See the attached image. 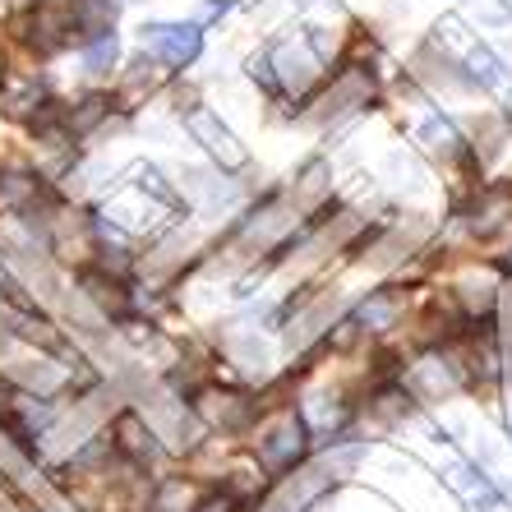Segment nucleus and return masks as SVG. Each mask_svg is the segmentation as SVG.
Here are the masks:
<instances>
[{"label": "nucleus", "mask_w": 512, "mask_h": 512, "mask_svg": "<svg viewBox=\"0 0 512 512\" xmlns=\"http://www.w3.org/2000/svg\"><path fill=\"white\" fill-rule=\"evenodd\" d=\"M305 453V420L291 411V416L273 420V425L263 429L259 439V457L263 466H273V471H286V466H296V457Z\"/></svg>", "instance_id": "nucleus-3"}, {"label": "nucleus", "mask_w": 512, "mask_h": 512, "mask_svg": "<svg viewBox=\"0 0 512 512\" xmlns=\"http://www.w3.org/2000/svg\"><path fill=\"white\" fill-rule=\"evenodd\" d=\"M231 10V0H208V5H203V10H199V19H203V24H208V19H222V14H227Z\"/></svg>", "instance_id": "nucleus-18"}, {"label": "nucleus", "mask_w": 512, "mask_h": 512, "mask_svg": "<svg viewBox=\"0 0 512 512\" xmlns=\"http://www.w3.org/2000/svg\"><path fill=\"white\" fill-rule=\"evenodd\" d=\"M448 485H453L457 494H462L466 508H471V512H494V508L503 503V494L494 489V480L480 476L476 466H466V462H457L453 471H448Z\"/></svg>", "instance_id": "nucleus-8"}, {"label": "nucleus", "mask_w": 512, "mask_h": 512, "mask_svg": "<svg viewBox=\"0 0 512 512\" xmlns=\"http://www.w3.org/2000/svg\"><path fill=\"white\" fill-rule=\"evenodd\" d=\"M416 383H420V393L425 397H448L457 388V370L448 365V360H420L416 365Z\"/></svg>", "instance_id": "nucleus-12"}, {"label": "nucleus", "mask_w": 512, "mask_h": 512, "mask_svg": "<svg viewBox=\"0 0 512 512\" xmlns=\"http://www.w3.org/2000/svg\"><path fill=\"white\" fill-rule=\"evenodd\" d=\"M194 411L217 429H245L254 420V402L245 393H231V388H203L194 397Z\"/></svg>", "instance_id": "nucleus-4"}, {"label": "nucleus", "mask_w": 512, "mask_h": 512, "mask_svg": "<svg viewBox=\"0 0 512 512\" xmlns=\"http://www.w3.org/2000/svg\"><path fill=\"white\" fill-rule=\"evenodd\" d=\"M148 512H194V485H185L180 476L162 480L148 499Z\"/></svg>", "instance_id": "nucleus-14"}, {"label": "nucleus", "mask_w": 512, "mask_h": 512, "mask_svg": "<svg viewBox=\"0 0 512 512\" xmlns=\"http://www.w3.org/2000/svg\"><path fill=\"white\" fill-rule=\"evenodd\" d=\"M28 471H33V466H28V448L14 439L10 425L0 420V476L14 480V485H24V480H33Z\"/></svg>", "instance_id": "nucleus-11"}, {"label": "nucleus", "mask_w": 512, "mask_h": 512, "mask_svg": "<svg viewBox=\"0 0 512 512\" xmlns=\"http://www.w3.org/2000/svg\"><path fill=\"white\" fill-rule=\"evenodd\" d=\"M194 512H236V499L231 494H213V499L194 503Z\"/></svg>", "instance_id": "nucleus-17"}, {"label": "nucleus", "mask_w": 512, "mask_h": 512, "mask_svg": "<svg viewBox=\"0 0 512 512\" xmlns=\"http://www.w3.org/2000/svg\"><path fill=\"white\" fill-rule=\"evenodd\" d=\"M42 97H47V84L37 79V74H24V70H10L5 79H0V111L14 120L33 116L37 107H42Z\"/></svg>", "instance_id": "nucleus-6"}, {"label": "nucleus", "mask_w": 512, "mask_h": 512, "mask_svg": "<svg viewBox=\"0 0 512 512\" xmlns=\"http://www.w3.org/2000/svg\"><path fill=\"white\" fill-rule=\"evenodd\" d=\"M185 130L194 134V143H203V153L213 157L217 167H227V171H240L245 162H250V153H245V143L236 139V134L222 125V120L213 116L208 107H194L185 111Z\"/></svg>", "instance_id": "nucleus-1"}, {"label": "nucleus", "mask_w": 512, "mask_h": 512, "mask_svg": "<svg viewBox=\"0 0 512 512\" xmlns=\"http://www.w3.org/2000/svg\"><path fill=\"white\" fill-rule=\"evenodd\" d=\"M84 296L93 300L102 314H125V305H130V300H125V286L111 282V277H102V273L84 277Z\"/></svg>", "instance_id": "nucleus-13"}, {"label": "nucleus", "mask_w": 512, "mask_h": 512, "mask_svg": "<svg viewBox=\"0 0 512 512\" xmlns=\"http://www.w3.org/2000/svg\"><path fill=\"white\" fill-rule=\"evenodd\" d=\"M466 70H471V79H476L485 93H494V97H503V102H512V74H508V65H503V60L494 56L489 47L471 42V47H466Z\"/></svg>", "instance_id": "nucleus-7"}, {"label": "nucleus", "mask_w": 512, "mask_h": 512, "mask_svg": "<svg viewBox=\"0 0 512 512\" xmlns=\"http://www.w3.org/2000/svg\"><path fill=\"white\" fill-rule=\"evenodd\" d=\"M139 37H143V47L157 51V56L167 60V65H176V70L194 65V60H199V51H203L199 24H143Z\"/></svg>", "instance_id": "nucleus-2"}, {"label": "nucleus", "mask_w": 512, "mask_h": 512, "mask_svg": "<svg viewBox=\"0 0 512 512\" xmlns=\"http://www.w3.org/2000/svg\"><path fill=\"white\" fill-rule=\"evenodd\" d=\"M268 70H277V84L286 88V93H305V88L319 79V56H310L305 47H277L273 56H268Z\"/></svg>", "instance_id": "nucleus-5"}, {"label": "nucleus", "mask_w": 512, "mask_h": 512, "mask_svg": "<svg viewBox=\"0 0 512 512\" xmlns=\"http://www.w3.org/2000/svg\"><path fill=\"white\" fill-rule=\"evenodd\" d=\"M116 56H120V42H116V33H97L93 42L84 47V70L88 74H107L111 65H116Z\"/></svg>", "instance_id": "nucleus-15"}, {"label": "nucleus", "mask_w": 512, "mask_h": 512, "mask_svg": "<svg viewBox=\"0 0 512 512\" xmlns=\"http://www.w3.org/2000/svg\"><path fill=\"white\" fill-rule=\"evenodd\" d=\"M397 296L393 291H374L370 300H360V310H356V323L360 328H370V333H383V328H393L397 323Z\"/></svg>", "instance_id": "nucleus-10"}, {"label": "nucleus", "mask_w": 512, "mask_h": 512, "mask_svg": "<svg viewBox=\"0 0 512 512\" xmlns=\"http://www.w3.org/2000/svg\"><path fill=\"white\" fill-rule=\"evenodd\" d=\"M111 434H116V453H125L130 462H148L153 457V429L143 425L134 411H120Z\"/></svg>", "instance_id": "nucleus-9"}, {"label": "nucleus", "mask_w": 512, "mask_h": 512, "mask_svg": "<svg viewBox=\"0 0 512 512\" xmlns=\"http://www.w3.org/2000/svg\"><path fill=\"white\" fill-rule=\"evenodd\" d=\"M420 143H425L429 153H457V125L453 120H443V116H429L425 125H420Z\"/></svg>", "instance_id": "nucleus-16"}]
</instances>
